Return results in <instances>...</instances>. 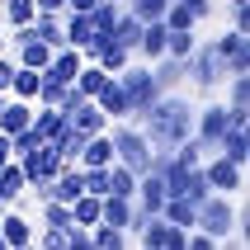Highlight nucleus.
I'll list each match as a JSON object with an SVG mask.
<instances>
[{
    "mask_svg": "<svg viewBox=\"0 0 250 250\" xmlns=\"http://www.w3.org/2000/svg\"><path fill=\"white\" fill-rule=\"evenodd\" d=\"M28 28H33V38H42L47 47H62V42H66V33H62V14H33Z\"/></svg>",
    "mask_w": 250,
    "mask_h": 250,
    "instance_id": "obj_18",
    "label": "nucleus"
},
{
    "mask_svg": "<svg viewBox=\"0 0 250 250\" xmlns=\"http://www.w3.org/2000/svg\"><path fill=\"white\" fill-rule=\"evenodd\" d=\"M0 217H5V203H0Z\"/></svg>",
    "mask_w": 250,
    "mask_h": 250,
    "instance_id": "obj_39",
    "label": "nucleus"
},
{
    "mask_svg": "<svg viewBox=\"0 0 250 250\" xmlns=\"http://www.w3.org/2000/svg\"><path fill=\"white\" fill-rule=\"evenodd\" d=\"M137 246H146V250H184V227H175V222H166L161 212L156 217H146V227L137 231Z\"/></svg>",
    "mask_w": 250,
    "mask_h": 250,
    "instance_id": "obj_6",
    "label": "nucleus"
},
{
    "mask_svg": "<svg viewBox=\"0 0 250 250\" xmlns=\"http://www.w3.org/2000/svg\"><path fill=\"white\" fill-rule=\"evenodd\" d=\"M161 24H166V28H198L203 19H198V14L189 10L184 0H170V5H166V14H161Z\"/></svg>",
    "mask_w": 250,
    "mask_h": 250,
    "instance_id": "obj_24",
    "label": "nucleus"
},
{
    "mask_svg": "<svg viewBox=\"0 0 250 250\" xmlns=\"http://www.w3.org/2000/svg\"><path fill=\"white\" fill-rule=\"evenodd\" d=\"M38 14H66V0H33Z\"/></svg>",
    "mask_w": 250,
    "mask_h": 250,
    "instance_id": "obj_35",
    "label": "nucleus"
},
{
    "mask_svg": "<svg viewBox=\"0 0 250 250\" xmlns=\"http://www.w3.org/2000/svg\"><path fill=\"white\" fill-rule=\"evenodd\" d=\"M231 5H250V0H231Z\"/></svg>",
    "mask_w": 250,
    "mask_h": 250,
    "instance_id": "obj_38",
    "label": "nucleus"
},
{
    "mask_svg": "<svg viewBox=\"0 0 250 250\" xmlns=\"http://www.w3.org/2000/svg\"><path fill=\"white\" fill-rule=\"evenodd\" d=\"M118 81H123V95H127V113H142L156 95H161L151 66H123V71H118Z\"/></svg>",
    "mask_w": 250,
    "mask_h": 250,
    "instance_id": "obj_4",
    "label": "nucleus"
},
{
    "mask_svg": "<svg viewBox=\"0 0 250 250\" xmlns=\"http://www.w3.org/2000/svg\"><path fill=\"white\" fill-rule=\"evenodd\" d=\"M24 189H28L24 170H19V166H10V161H5V166H0V203H14V198L24 194Z\"/></svg>",
    "mask_w": 250,
    "mask_h": 250,
    "instance_id": "obj_23",
    "label": "nucleus"
},
{
    "mask_svg": "<svg viewBox=\"0 0 250 250\" xmlns=\"http://www.w3.org/2000/svg\"><path fill=\"white\" fill-rule=\"evenodd\" d=\"M166 33L170 28L161 24V19H146V24H142V38H137V52L146 57V62H156V57L166 52Z\"/></svg>",
    "mask_w": 250,
    "mask_h": 250,
    "instance_id": "obj_14",
    "label": "nucleus"
},
{
    "mask_svg": "<svg viewBox=\"0 0 250 250\" xmlns=\"http://www.w3.org/2000/svg\"><path fill=\"white\" fill-rule=\"evenodd\" d=\"M166 5H170V0H123V10H132L142 24H146V19H161V14H166Z\"/></svg>",
    "mask_w": 250,
    "mask_h": 250,
    "instance_id": "obj_28",
    "label": "nucleus"
},
{
    "mask_svg": "<svg viewBox=\"0 0 250 250\" xmlns=\"http://www.w3.org/2000/svg\"><path fill=\"white\" fill-rule=\"evenodd\" d=\"M14 47H19V57H14L19 66H33V71H42L47 62H52V47H47L42 38H24V42H14Z\"/></svg>",
    "mask_w": 250,
    "mask_h": 250,
    "instance_id": "obj_19",
    "label": "nucleus"
},
{
    "mask_svg": "<svg viewBox=\"0 0 250 250\" xmlns=\"http://www.w3.org/2000/svg\"><path fill=\"white\" fill-rule=\"evenodd\" d=\"M118 14H123V0H95V5H90V24L95 28H113Z\"/></svg>",
    "mask_w": 250,
    "mask_h": 250,
    "instance_id": "obj_27",
    "label": "nucleus"
},
{
    "mask_svg": "<svg viewBox=\"0 0 250 250\" xmlns=\"http://www.w3.org/2000/svg\"><path fill=\"white\" fill-rule=\"evenodd\" d=\"M184 5H189L198 19H208V14H212V0H184Z\"/></svg>",
    "mask_w": 250,
    "mask_h": 250,
    "instance_id": "obj_36",
    "label": "nucleus"
},
{
    "mask_svg": "<svg viewBox=\"0 0 250 250\" xmlns=\"http://www.w3.org/2000/svg\"><path fill=\"white\" fill-rule=\"evenodd\" d=\"M246 104H250V76L236 71V76H231V90H227V109H231V113H246Z\"/></svg>",
    "mask_w": 250,
    "mask_h": 250,
    "instance_id": "obj_26",
    "label": "nucleus"
},
{
    "mask_svg": "<svg viewBox=\"0 0 250 250\" xmlns=\"http://www.w3.org/2000/svg\"><path fill=\"white\" fill-rule=\"evenodd\" d=\"M203 175H208L212 194H236L241 189V161H231V156H217L212 166H203Z\"/></svg>",
    "mask_w": 250,
    "mask_h": 250,
    "instance_id": "obj_9",
    "label": "nucleus"
},
{
    "mask_svg": "<svg viewBox=\"0 0 250 250\" xmlns=\"http://www.w3.org/2000/svg\"><path fill=\"white\" fill-rule=\"evenodd\" d=\"M212 52H217V62H222V71H250V33H222V42H212Z\"/></svg>",
    "mask_w": 250,
    "mask_h": 250,
    "instance_id": "obj_8",
    "label": "nucleus"
},
{
    "mask_svg": "<svg viewBox=\"0 0 250 250\" xmlns=\"http://www.w3.org/2000/svg\"><path fill=\"white\" fill-rule=\"evenodd\" d=\"M231 28L236 33H250V5H231Z\"/></svg>",
    "mask_w": 250,
    "mask_h": 250,
    "instance_id": "obj_33",
    "label": "nucleus"
},
{
    "mask_svg": "<svg viewBox=\"0 0 250 250\" xmlns=\"http://www.w3.org/2000/svg\"><path fill=\"white\" fill-rule=\"evenodd\" d=\"M99 203H104V194H76V198H71V222L95 227L99 222Z\"/></svg>",
    "mask_w": 250,
    "mask_h": 250,
    "instance_id": "obj_22",
    "label": "nucleus"
},
{
    "mask_svg": "<svg viewBox=\"0 0 250 250\" xmlns=\"http://www.w3.org/2000/svg\"><path fill=\"white\" fill-rule=\"evenodd\" d=\"M137 118H142V132L151 142V151H161V156H170L184 137H194V104L184 95H166L161 90Z\"/></svg>",
    "mask_w": 250,
    "mask_h": 250,
    "instance_id": "obj_1",
    "label": "nucleus"
},
{
    "mask_svg": "<svg viewBox=\"0 0 250 250\" xmlns=\"http://www.w3.org/2000/svg\"><path fill=\"white\" fill-rule=\"evenodd\" d=\"M38 81H42V71L19 66V62H14V71H10V90H14V99H33V95H38Z\"/></svg>",
    "mask_w": 250,
    "mask_h": 250,
    "instance_id": "obj_21",
    "label": "nucleus"
},
{
    "mask_svg": "<svg viewBox=\"0 0 250 250\" xmlns=\"http://www.w3.org/2000/svg\"><path fill=\"white\" fill-rule=\"evenodd\" d=\"M127 246V231L123 227H109V222H95L90 227V250H123Z\"/></svg>",
    "mask_w": 250,
    "mask_h": 250,
    "instance_id": "obj_20",
    "label": "nucleus"
},
{
    "mask_svg": "<svg viewBox=\"0 0 250 250\" xmlns=\"http://www.w3.org/2000/svg\"><path fill=\"white\" fill-rule=\"evenodd\" d=\"M0 52H5V33H0Z\"/></svg>",
    "mask_w": 250,
    "mask_h": 250,
    "instance_id": "obj_37",
    "label": "nucleus"
},
{
    "mask_svg": "<svg viewBox=\"0 0 250 250\" xmlns=\"http://www.w3.org/2000/svg\"><path fill=\"white\" fill-rule=\"evenodd\" d=\"M99 104V109H104V118H127V95H123V81H118V76H104V85H99L95 95H90Z\"/></svg>",
    "mask_w": 250,
    "mask_h": 250,
    "instance_id": "obj_10",
    "label": "nucleus"
},
{
    "mask_svg": "<svg viewBox=\"0 0 250 250\" xmlns=\"http://www.w3.org/2000/svg\"><path fill=\"white\" fill-rule=\"evenodd\" d=\"M33 14H38V5H33V0H5V19H10V28L28 24Z\"/></svg>",
    "mask_w": 250,
    "mask_h": 250,
    "instance_id": "obj_29",
    "label": "nucleus"
},
{
    "mask_svg": "<svg viewBox=\"0 0 250 250\" xmlns=\"http://www.w3.org/2000/svg\"><path fill=\"white\" fill-rule=\"evenodd\" d=\"M81 62H85V57L76 52V47H66V42H62V47H52V62H47L42 71H52L57 81H76V71H81Z\"/></svg>",
    "mask_w": 250,
    "mask_h": 250,
    "instance_id": "obj_15",
    "label": "nucleus"
},
{
    "mask_svg": "<svg viewBox=\"0 0 250 250\" xmlns=\"http://www.w3.org/2000/svg\"><path fill=\"white\" fill-rule=\"evenodd\" d=\"M66 123L76 127V132H85V137H95V132H104V127H109V118H104V109H99L95 99H81V104L66 113Z\"/></svg>",
    "mask_w": 250,
    "mask_h": 250,
    "instance_id": "obj_11",
    "label": "nucleus"
},
{
    "mask_svg": "<svg viewBox=\"0 0 250 250\" xmlns=\"http://www.w3.org/2000/svg\"><path fill=\"white\" fill-rule=\"evenodd\" d=\"M42 217H47V227H71V203H52V198H42Z\"/></svg>",
    "mask_w": 250,
    "mask_h": 250,
    "instance_id": "obj_31",
    "label": "nucleus"
},
{
    "mask_svg": "<svg viewBox=\"0 0 250 250\" xmlns=\"http://www.w3.org/2000/svg\"><path fill=\"white\" fill-rule=\"evenodd\" d=\"M38 246H47V250H66V227H47Z\"/></svg>",
    "mask_w": 250,
    "mask_h": 250,
    "instance_id": "obj_32",
    "label": "nucleus"
},
{
    "mask_svg": "<svg viewBox=\"0 0 250 250\" xmlns=\"http://www.w3.org/2000/svg\"><path fill=\"white\" fill-rule=\"evenodd\" d=\"M0 236H5V246H10V250H19V246H33V227H28L19 212L5 208V217H0Z\"/></svg>",
    "mask_w": 250,
    "mask_h": 250,
    "instance_id": "obj_13",
    "label": "nucleus"
},
{
    "mask_svg": "<svg viewBox=\"0 0 250 250\" xmlns=\"http://www.w3.org/2000/svg\"><path fill=\"white\" fill-rule=\"evenodd\" d=\"M76 166H113V142H109V127L81 142V161H76Z\"/></svg>",
    "mask_w": 250,
    "mask_h": 250,
    "instance_id": "obj_12",
    "label": "nucleus"
},
{
    "mask_svg": "<svg viewBox=\"0 0 250 250\" xmlns=\"http://www.w3.org/2000/svg\"><path fill=\"white\" fill-rule=\"evenodd\" d=\"M109 142H113V161H123L132 175H146V170H151L156 151H151V142H146L142 127H113Z\"/></svg>",
    "mask_w": 250,
    "mask_h": 250,
    "instance_id": "obj_2",
    "label": "nucleus"
},
{
    "mask_svg": "<svg viewBox=\"0 0 250 250\" xmlns=\"http://www.w3.org/2000/svg\"><path fill=\"white\" fill-rule=\"evenodd\" d=\"M28 127H33V137H38V142H52L57 132L66 127V113H62V109H47V104H42V109L28 118Z\"/></svg>",
    "mask_w": 250,
    "mask_h": 250,
    "instance_id": "obj_16",
    "label": "nucleus"
},
{
    "mask_svg": "<svg viewBox=\"0 0 250 250\" xmlns=\"http://www.w3.org/2000/svg\"><path fill=\"white\" fill-rule=\"evenodd\" d=\"M231 123H246V118H236L227 104H217V109H203V113H194V137L203 142V146H217V137H222Z\"/></svg>",
    "mask_w": 250,
    "mask_h": 250,
    "instance_id": "obj_7",
    "label": "nucleus"
},
{
    "mask_svg": "<svg viewBox=\"0 0 250 250\" xmlns=\"http://www.w3.org/2000/svg\"><path fill=\"white\" fill-rule=\"evenodd\" d=\"M217 146H222V156H231V161L246 166V156H250V132H246V123H231L222 137H217Z\"/></svg>",
    "mask_w": 250,
    "mask_h": 250,
    "instance_id": "obj_17",
    "label": "nucleus"
},
{
    "mask_svg": "<svg viewBox=\"0 0 250 250\" xmlns=\"http://www.w3.org/2000/svg\"><path fill=\"white\" fill-rule=\"evenodd\" d=\"M132 189H137V175L123 166V161H113L109 166V194H123V198H132Z\"/></svg>",
    "mask_w": 250,
    "mask_h": 250,
    "instance_id": "obj_25",
    "label": "nucleus"
},
{
    "mask_svg": "<svg viewBox=\"0 0 250 250\" xmlns=\"http://www.w3.org/2000/svg\"><path fill=\"white\" fill-rule=\"evenodd\" d=\"M198 231H208L212 241H227L236 231V208H231V194H208L198 203V217H194Z\"/></svg>",
    "mask_w": 250,
    "mask_h": 250,
    "instance_id": "obj_3",
    "label": "nucleus"
},
{
    "mask_svg": "<svg viewBox=\"0 0 250 250\" xmlns=\"http://www.w3.org/2000/svg\"><path fill=\"white\" fill-rule=\"evenodd\" d=\"M217 76H222V62H217V52L194 42V52L184 57V81H194L198 90H212V85H217Z\"/></svg>",
    "mask_w": 250,
    "mask_h": 250,
    "instance_id": "obj_5",
    "label": "nucleus"
},
{
    "mask_svg": "<svg viewBox=\"0 0 250 250\" xmlns=\"http://www.w3.org/2000/svg\"><path fill=\"white\" fill-rule=\"evenodd\" d=\"M0 104H5V95H0Z\"/></svg>",
    "mask_w": 250,
    "mask_h": 250,
    "instance_id": "obj_40",
    "label": "nucleus"
},
{
    "mask_svg": "<svg viewBox=\"0 0 250 250\" xmlns=\"http://www.w3.org/2000/svg\"><path fill=\"white\" fill-rule=\"evenodd\" d=\"M10 71H14V62L0 52V95H10Z\"/></svg>",
    "mask_w": 250,
    "mask_h": 250,
    "instance_id": "obj_34",
    "label": "nucleus"
},
{
    "mask_svg": "<svg viewBox=\"0 0 250 250\" xmlns=\"http://www.w3.org/2000/svg\"><path fill=\"white\" fill-rule=\"evenodd\" d=\"M99 66L109 71V76H118V71L127 66V47H123V42H109V47H104V57H99Z\"/></svg>",
    "mask_w": 250,
    "mask_h": 250,
    "instance_id": "obj_30",
    "label": "nucleus"
}]
</instances>
